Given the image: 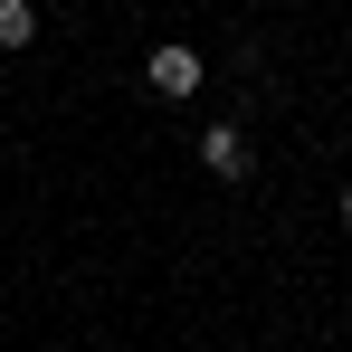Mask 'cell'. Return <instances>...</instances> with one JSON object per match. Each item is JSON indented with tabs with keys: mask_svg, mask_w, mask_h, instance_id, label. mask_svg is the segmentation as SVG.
I'll return each instance as SVG.
<instances>
[{
	"mask_svg": "<svg viewBox=\"0 0 352 352\" xmlns=\"http://www.w3.org/2000/svg\"><path fill=\"white\" fill-rule=\"evenodd\" d=\"M333 219H343V229H352V181H343V190H333Z\"/></svg>",
	"mask_w": 352,
	"mask_h": 352,
	"instance_id": "obj_4",
	"label": "cell"
},
{
	"mask_svg": "<svg viewBox=\"0 0 352 352\" xmlns=\"http://www.w3.org/2000/svg\"><path fill=\"white\" fill-rule=\"evenodd\" d=\"M200 172L210 181H248V133L238 124H200Z\"/></svg>",
	"mask_w": 352,
	"mask_h": 352,
	"instance_id": "obj_2",
	"label": "cell"
},
{
	"mask_svg": "<svg viewBox=\"0 0 352 352\" xmlns=\"http://www.w3.org/2000/svg\"><path fill=\"white\" fill-rule=\"evenodd\" d=\"M143 86L172 96V105H190V96H200V48H190V38H162V48L143 58Z\"/></svg>",
	"mask_w": 352,
	"mask_h": 352,
	"instance_id": "obj_1",
	"label": "cell"
},
{
	"mask_svg": "<svg viewBox=\"0 0 352 352\" xmlns=\"http://www.w3.org/2000/svg\"><path fill=\"white\" fill-rule=\"evenodd\" d=\"M38 38V0H0V48H29Z\"/></svg>",
	"mask_w": 352,
	"mask_h": 352,
	"instance_id": "obj_3",
	"label": "cell"
}]
</instances>
